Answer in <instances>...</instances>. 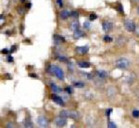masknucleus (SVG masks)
<instances>
[{"label": "nucleus", "mask_w": 139, "mask_h": 128, "mask_svg": "<svg viewBox=\"0 0 139 128\" xmlns=\"http://www.w3.org/2000/svg\"><path fill=\"white\" fill-rule=\"evenodd\" d=\"M49 72L54 74L57 78H59L60 80L64 79V72L59 67V66H56V65H51L50 68H49Z\"/></svg>", "instance_id": "obj_1"}, {"label": "nucleus", "mask_w": 139, "mask_h": 128, "mask_svg": "<svg viewBox=\"0 0 139 128\" xmlns=\"http://www.w3.org/2000/svg\"><path fill=\"white\" fill-rule=\"evenodd\" d=\"M60 116L64 118H71V119H79L80 114L74 111H62L60 113Z\"/></svg>", "instance_id": "obj_2"}, {"label": "nucleus", "mask_w": 139, "mask_h": 128, "mask_svg": "<svg viewBox=\"0 0 139 128\" xmlns=\"http://www.w3.org/2000/svg\"><path fill=\"white\" fill-rule=\"evenodd\" d=\"M115 65L117 68L119 69H127L129 66H130V61L127 60V59H124V58H121L119 60H116Z\"/></svg>", "instance_id": "obj_3"}, {"label": "nucleus", "mask_w": 139, "mask_h": 128, "mask_svg": "<svg viewBox=\"0 0 139 128\" xmlns=\"http://www.w3.org/2000/svg\"><path fill=\"white\" fill-rule=\"evenodd\" d=\"M124 27H125V29H126L128 32H134V31H135V29H136L135 22H134L133 20H130L125 21Z\"/></svg>", "instance_id": "obj_4"}, {"label": "nucleus", "mask_w": 139, "mask_h": 128, "mask_svg": "<svg viewBox=\"0 0 139 128\" xmlns=\"http://www.w3.org/2000/svg\"><path fill=\"white\" fill-rule=\"evenodd\" d=\"M55 124H56V125L58 127H63V126H65L67 124V120H66V118L60 116V117H57L56 118Z\"/></svg>", "instance_id": "obj_5"}, {"label": "nucleus", "mask_w": 139, "mask_h": 128, "mask_svg": "<svg viewBox=\"0 0 139 128\" xmlns=\"http://www.w3.org/2000/svg\"><path fill=\"white\" fill-rule=\"evenodd\" d=\"M37 124H39L40 127H48V121L46 120V118H45L44 116H40L37 119Z\"/></svg>", "instance_id": "obj_6"}, {"label": "nucleus", "mask_w": 139, "mask_h": 128, "mask_svg": "<svg viewBox=\"0 0 139 128\" xmlns=\"http://www.w3.org/2000/svg\"><path fill=\"white\" fill-rule=\"evenodd\" d=\"M102 28H103V30L105 32H109V31H111L113 29V23L106 20V21H104L102 23Z\"/></svg>", "instance_id": "obj_7"}, {"label": "nucleus", "mask_w": 139, "mask_h": 128, "mask_svg": "<svg viewBox=\"0 0 139 128\" xmlns=\"http://www.w3.org/2000/svg\"><path fill=\"white\" fill-rule=\"evenodd\" d=\"M88 50H89L88 47H78V48H75L76 53L79 55H84L88 52Z\"/></svg>", "instance_id": "obj_8"}, {"label": "nucleus", "mask_w": 139, "mask_h": 128, "mask_svg": "<svg viewBox=\"0 0 139 128\" xmlns=\"http://www.w3.org/2000/svg\"><path fill=\"white\" fill-rule=\"evenodd\" d=\"M54 41L57 45H60V44H62L65 42V38L61 36V35H59V34H55L54 35Z\"/></svg>", "instance_id": "obj_9"}, {"label": "nucleus", "mask_w": 139, "mask_h": 128, "mask_svg": "<svg viewBox=\"0 0 139 128\" xmlns=\"http://www.w3.org/2000/svg\"><path fill=\"white\" fill-rule=\"evenodd\" d=\"M52 100L54 101V102H56V103H58L59 105H60V106H62V105H64V102H63V100H62V98L60 97V96H56V95H52Z\"/></svg>", "instance_id": "obj_10"}, {"label": "nucleus", "mask_w": 139, "mask_h": 128, "mask_svg": "<svg viewBox=\"0 0 139 128\" xmlns=\"http://www.w3.org/2000/svg\"><path fill=\"white\" fill-rule=\"evenodd\" d=\"M83 36H84V32H83V31H81L80 29L74 31V32H73V37H74V39H79V38H81V37H83Z\"/></svg>", "instance_id": "obj_11"}, {"label": "nucleus", "mask_w": 139, "mask_h": 128, "mask_svg": "<svg viewBox=\"0 0 139 128\" xmlns=\"http://www.w3.org/2000/svg\"><path fill=\"white\" fill-rule=\"evenodd\" d=\"M60 18L62 20H67L69 17L71 16V12H69L68 10H62V11H60Z\"/></svg>", "instance_id": "obj_12"}, {"label": "nucleus", "mask_w": 139, "mask_h": 128, "mask_svg": "<svg viewBox=\"0 0 139 128\" xmlns=\"http://www.w3.org/2000/svg\"><path fill=\"white\" fill-rule=\"evenodd\" d=\"M50 86H51V90H52L54 93H56V94H58V93H60V92L61 91V89H60L56 84H54V83H52V84H50Z\"/></svg>", "instance_id": "obj_13"}, {"label": "nucleus", "mask_w": 139, "mask_h": 128, "mask_svg": "<svg viewBox=\"0 0 139 128\" xmlns=\"http://www.w3.org/2000/svg\"><path fill=\"white\" fill-rule=\"evenodd\" d=\"M71 30H72V31H76L79 29V27H80V23H79V21H72L71 23Z\"/></svg>", "instance_id": "obj_14"}, {"label": "nucleus", "mask_w": 139, "mask_h": 128, "mask_svg": "<svg viewBox=\"0 0 139 128\" xmlns=\"http://www.w3.org/2000/svg\"><path fill=\"white\" fill-rule=\"evenodd\" d=\"M97 75H98V77H100V78H106V77H108V72H105V71H98L97 72Z\"/></svg>", "instance_id": "obj_15"}, {"label": "nucleus", "mask_w": 139, "mask_h": 128, "mask_svg": "<svg viewBox=\"0 0 139 128\" xmlns=\"http://www.w3.org/2000/svg\"><path fill=\"white\" fill-rule=\"evenodd\" d=\"M78 66L80 68H89L91 66V64L89 62H85V61H80V62H78Z\"/></svg>", "instance_id": "obj_16"}, {"label": "nucleus", "mask_w": 139, "mask_h": 128, "mask_svg": "<svg viewBox=\"0 0 139 128\" xmlns=\"http://www.w3.org/2000/svg\"><path fill=\"white\" fill-rule=\"evenodd\" d=\"M24 126L25 127H32L33 125H32V122L29 120V119H27L26 121H25V124H24Z\"/></svg>", "instance_id": "obj_17"}, {"label": "nucleus", "mask_w": 139, "mask_h": 128, "mask_svg": "<svg viewBox=\"0 0 139 128\" xmlns=\"http://www.w3.org/2000/svg\"><path fill=\"white\" fill-rule=\"evenodd\" d=\"M73 85L78 87V88H83V87L84 86V84H83V83H74Z\"/></svg>", "instance_id": "obj_18"}, {"label": "nucleus", "mask_w": 139, "mask_h": 128, "mask_svg": "<svg viewBox=\"0 0 139 128\" xmlns=\"http://www.w3.org/2000/svg\"><path fill=\"white\" fill-rule=\"evenodd\" d=\"M133 117H134V118H139L138 110H134V111H133Z\"/></svg>", "instance_id": "obj_19"}, {"label": "nucleus", "mask_w": 139, "mask_h": 128, "mask_svg": "<svg viewBox=\"0 0 139 128\" xmlns=\"http://www.w3.org/2000/svg\"><path fill=\"white\" fill-rule=\"evenodd\" d=\"M71 17H72L74 19H77L78 17H79V13H78L77 11H71Z\"/></svg>", "instance_id": "obj_20"}, {"label": "nucleus", "mask_w": 139, "mask_h": 128, "mask_svg": "<svg viewBox=\"0 0 139 128\" xmlns=\"http://www.w3.org/2000/svg\"><path fill=\"white\" fill-rule=\"evenodd\" d=\"M104 41L107 42V43H110V42H112V38L110 36H108V35H106L104 37Z\"/></svg>", "instance_id": "obj_21"}, {"label": "nucleus", "mask_w": 139, "mask_h": 128, "mask_svg": "<svg viewBox=\"0 0 139 128\" xmlns=\"http://www.w3.org/2000/svg\"><path fill=\"white\" fill-rule=\"evenodd\" d=\"M108 128H116L117 127V125H116V124H115V123L109 122V123L108 124Z\"/></svg>", "instance_id": "obj_22"}, {"label": "nucleus", "mask_w": 139, "mask_h": 128, "mask_svg": "<svg viewBox=\"0 0 139 128\" xmlns=\"http://www.w3.org/2000/svg\"><path fill=\"white\" fill-rule=\"evenodd\" d=\"M65 90H66V92H67L68 94H71V93L73 92V90H72V88H71V86H67V87L65 88Z\"/></svg>", "instance_id": "obj_23"}, {"label": "nucleus", "mask_w": 139, "mask_h": 128, "mask_svg": "<svg viewBox=\"0 0 139 128\" xmlns=\"http://www.w3.org/2000/svg\"><path fill=\"white\" fill-rule=\"evenodd\" d=\"M58 59H59L60 61H62V62H66V61L68 60V59H67L66 57H61V56H60V57H58Z\"/></svg>", "instance_id": "obj_24"}, {"label": "nucleus", "mask_w": 139, "mask_h": 128, "mask_svg": "<svg viewBox=\"0 0 139 128\" xmlns=\"http://www.w3.org/2000/svg\"><path fill=\"white\" fill-rule=\"evenodd\" d=\"M82 74H83V76L85 77V78H88V79L91 78V75H90L88 72H82Z\"/></svg>", "instance_id": "obj_25"}, {"label": "nucleus", "mask_w": 139, "mask_h": 128, "mask_svg": "<svg viewBox=\"0 0 139 128\" xmlns=\"http://www.w3.org/2000/svg\"><path fill=\"white\" fill-rule=\"evenodd\" d=\"M97 18V16H96V14L95 13H91V15H90V20H95Z\"/></svg>", "instance_id": "obj_26"}, {"label": "nucleus", "mask_w": 139, "mask_h": 128, "mask_svg": "<svg viewBox=\"0 0 139 128\" xmlns=\"http://www.w3.org/2000/svg\"><path fill=\"white\" fill-rule=\"evenodd\" d=\"M83 26H84L85 29H89V28H90V23H89L88 21H85V22L83 23Z\"/></svg>", "instance_id": "obj_27"}, {"label": "nucleus", "mask_w": 139, "mask_h": 128, "mask_svg": "<svg viewBox=\"0 0 139 128\" xmlns=\"http://www.w3.org/2000/svg\"><path fill=\"white\" fill-rule=\"evenodd\" d=\"M111 112H112V109H108L107 111H106V116H109V114L111 113Z\"/></svg>", "instance_id": "obj_28"}, {"label": "nucleus", "mask_w": 139, "mask_h": 128, "mask_svg": "<svg viewBox=\"0 0 139 128\" xmlns=\"http://www.w3.org/2000/svg\"><path fill=\"white\" fill-rule=\"evenodd\" d=\"M57 3L60 5V8H62V7H63V2H62V0H57Z\"/></svg>", "instance_id": "obj_29"}, {"label": "nucleus", "mask_w": 139, "mask_h": 128, "mask_svg": "<svg viewBox=\"0 0 139 128\" xmlns=\"http://www.w3.org/2000/svg\"><path fill=\"white\" fill-rule=\"evenodd\" d=\"M16 49H17V47H16V46H12L11 48H10V51H9V52H11V53H12V52H15Z\"/></svg>", "instance_id": "obj_30"}, {"label": "nucleus", "mask_w": 139, "mask_h": 128, "mask_svg": "<svg viewBox=\"0 0 139 128\" xmlns=\"http://www.w3.org/2000/svg\"><path fill=\"white\" fill-rule=\"evenodd\" d=\"M118 8H119V10H120L121 12H123V6H122L121 4L118 6Z\"/></svg>", "instance_id": "obj_31"}, {"label": "nucleus", "mask_w": 139, "mask_h": 128, "mask_svg": "<svg viewBox=\"0 0 139 128\" xmlns=\"http://www.w3.org/2000/svg\"><path fill=\"white\" fill-rule=\"evenodd\" d=\"M8 52H9V51H8L7 48H4V49H2V53H3V54H8Z\"/></svg>", "instance_id": "obj_32"}, {"label": "nucleus", "mask_w": 139, "mask_h": 128, "mask_svg": "<svg viewBox=\"0 0 139 128\" xmlns=\"http://www.w3.org/2000/svg\"><path fill=\"white\" fill-rule=\"evenodd\" d=\"M8 62H12V61H13V58H12L11 56L8 57Z\"/></svg>", "instance_id": "obj_33"}, {"label": "nucleus", "mask_w": 139, "mask_h": 128, "mask_svg": "<svg viewBox=\"0 0 139 128\" xmlns=\"http://www.w3.org/2000/svg\"><path fill=\"white\" fill-rule=\"evenodd\" d=\"M68 68H69V71H72L73 70V67H72V64L70 63L69 64V66H68Z\"/></svg>", "instance_id": "obj_34"}, {"label": "nucleus", "mask_w": 139, "mask_h": 128, "mask_svg": "<svg viewBox=\"0 0 139 128\" xmlns=\"http://www.w3.org/2000/svg\"><path fill=\"white\" fill-rule=\"evenodd\" d=\"M26 7H27V8H30L32 7V4L31 3H27V4H26Z\"/></svg>", "instance_id": "obj_35"}, {"label": "nucleus", "mask_w": 139, "mask_h": 128, "mask_svg": "<svg viewBox=\"0 0 139 128\" xmlns=\"http://www.w3.org/2000/svg\"><path fill=\"white\" fill-rule=\"evenodd\" d=\"M29 75H30L31 77H37V75H36V74H34V73H33V74H32V73H30Z\"/></svg>", "instance_id": "obj_36"}, {"label": "nucleus", "mask_w": 139, "mask_h": 128, "mask_svg": "<svg viewBox=\"0 0 139 128\" xmlns=\"http://www.w3.org/2000/svg\"><path fill=\"white\" fill-rule=\"evenodd\" d=\"M7 127H13V125H12V124H8Z\"/></svg>", "instance_id": "obj_37"}, {"label": "nucleus", "mask_w": 139, "mask_h": 128, "mask_svg": "<svg viewBox=\"0 0 139 128\" xmlns=\"http://www.w3.org/2000/svg\"><path fill=\"white\" fill-rule=\"evenodd\" d=\"M135 31H136V33H137V34L139 35V27H137V28L135 29Z\"/></svg>", "instance_id": "obj_38"}, {"label": "nucleus", "mask_w": 139, "mask_h": 128, "mask_svg": "<svg viewBox=\"0 0 139 128\" xmlns=\"http://www.w3.org/2000/svg\"><path fill=\"white\" fill-rule=\"evenodd\" d=\"M137 13L139 14V8H138V9H137Z\"/></svg>", "instance_id": "obj_39"}, {"label": "nucleus", "mask_w": 139, "mask_h": 128, "mask_svg": "<svg viewBox=\"0 0 139 128\" xmlns=\"http://www.w3.org/2000/svg\"><path fill=\"white\" fill-rule=\"evenodd\" d=\"M21 1H24V0H21Z\"/></svg>", "instance_id": "obj_40"}, {"label": "nucleus", "mask_w": 139, "mask_h": 128, "mask_svg": "<svg viewBox=\"0 0 139 128\" xmlns=\"http://www.w3.org/2000/svg\"><path fill=\"white\" fill-rule=\"evenodd\" d=\"M137 1H138V2H139V0H137Z\"/></svg>", "instance_id": "obj_41"}]
</instances>
